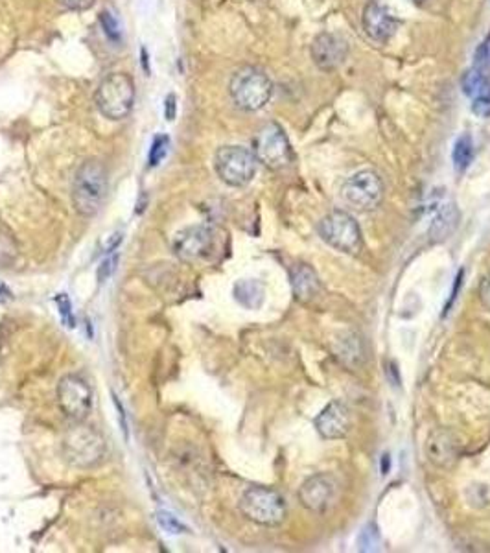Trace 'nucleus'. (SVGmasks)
Wrapping results in <instances>:
<instances>
[{
	"label": "nucleus",
	"mask_w": 490,
	"mask_h": 553,
	"mask_svg": "<svg viewBox=\"0 0 490 553\" xmlns=\"http://www.w3.org/2000/svg\"><path fill=\"white\" fill-rule=\"evenodd\" d=\"M157 522L165 531H168L170 535H181V533H187V526L181 524L179 518H175L174 515H170L168 511H159L157 515Z\"/></svg>",
	"instance_id": "obj_22"
},
{
	"label": "nucleus",
	"mask_w": 490,
	"mask_h": 553,
	"mask_svg": "<svg viewBox=\"0 0 490 553\" xmlns=\"http://www.w3.org/2000/svg\"><path fill=\"white\" fill-rule=\"evenodd\" d=\"M94 103L109 120H124L135 103V83L124 72H113L94 93Z\"/></svg>",
	"instance_id": "obj_4"
},
{
	"label": "nucleus",
	"mask_w": 490,
	"mask_h": 553,
	"mask_svg": "<svg viewBox=\"0 0 490 553\" xmlns=\"http://www.w3.org/2000/svg\"><path fill=\"white\" fill-rule=\"evenodd\" d=\"M122 238H124V237H122V232H120V231H118V232H113V234H109V237L105 238V240H103V244H102L103 253H113V251H115L116 247L120 246Z\"/></svg>",
	"instance_id": "obj_29"
},
{
	"label": "nucleus",
	"mask_w": 490,
	"mask_h": 553,
	"mask_svg": "<svg viewBox=\"0 0 490 553\" xmlns=\"http://www.w3.org/2000/svg\"><path fill=\"white\" fill-rule=\"evenodd\" d=\"M348 43L334 31H323L312 43V59L321 71H335L347 61Z\"/></svg>",
	"instance_id": "obj_14"
},
{
	"label": "nucleus",
	"mask_w": 490,
	"mask_h": 553,
	"mask_svg": "<svg viewBox=\"0 0 490 553\" xmlns=\"http://www.w3.org/2000/svg\"><path fill=\"white\" fill-rule=\"evenodd\" d=\"M335 356L341 360V363L353 367V369L360 367L365 361L363 339L358 334H354V332L343 334V338H339L338 343H335Z\"/></svg>",
	"instance_id": "obj_19"
},
{
	"label": "nucleus",
	"mask_w": 490,
	"mask_h": 553,
	"mask_svg": "<svg viewBox=\"0 0 490 553\" xmlns=\"http://www.w3.org/2000/svg\"><path fill=\"white\" fill-rule=\"evenodd\" d=\"M319 237L326 242L330 247L335 251L347 254H356L361 251L363 238H361V229L354 216H350L345 210H332L325 215L317 225Z\"/></svg>",
	"instance_id": "obj_6"
},
{
	"label": "nucleus",
	"mask_w": 490,
	"mask_h": 553,
	"mask_svg": "<svg viewBox=\"0 0 490 553\" xmlns=\"http://www.w3.org/2000/svg\"><path fill=\"white\" fill-rule=\"evenodd\" d=\"M387 470H389V455L385 454V455H383V467H382V472H383V474H387Z\"/></svg>",
	"instance_id": "obj_33"
},
{
	"label": "nucleus",
	"mask_w": 490,
	"mask_h": 553,
	"mask_svg": "<svg viewBox=\"0 0 490 553\" xmlns=\"http://www.w3.org/2000/svg\"><path fill=\"white\" fill-rule=\"evenodd\" d=\"M238 505L245 518L260 526H281L288 515V505L282 495L268 487H249L241 495Z\"/></svg>",
	"instance_id": "obj_5"
},
{
	"label": "nucleus",
	"mask_w": 490,
	"mask_h": 553,
	"mask_svg": "<svg viewBox=\"0 0 490 553\" xmlns=\"http://www.w3.org/2000/svg\"><path fill=\"white\" fill-rule=\"evenodd\" d=\"M343 197L360 212L375 210L383 200V181L372 170H361L345 181Z\"/></svg>",
	"instance_id": "obj_10"
},
{
	"label": "nucleus",
	"mask_w": 490,
	"mask_h": 553,
	"mask_svg": "<svg viewBox=\"0 0 490 553\" xmlns=\"http://www.w3.org/2000/svg\"><path fill=\"white\" fill-rule=\"evenodd\" d=\"M479 301L490 312V273L483 276L481 284H479Z\"/></svg>",
	"instance_id": "obj_28"
},
{
	"label": "nucleus",
	"mask_w": 490,
	"mask_h": 553,
	"mask_svg": "<svg viewBox=\"0 0 490 553\" xmlns=\"http://www.w3.org/2000/svg\"><path fill=\"white\" fill-rule=\"evenodd\" d=\"M426 458L439 469H452L461 458L463 443L461 438L450 428H437L428 435L424 445Z\"/></svg>",
	"instance_id": "obj_13"
},
{
	"label": "nucleus",
	"mask_w": 490,
	"mask_h": 553,
	"mask_svg": "<svg viewBox=\"0 0 490 553\" xmlns=\"http://www.w3.org/2000/svg\"><path fill=\"white\" fill-rule=\"evenodd\" d=\"M170 148V138L166 135L157 137L152 144V150H150V166H157L159 162L165 161L166 153H168Z\"/></svg>",
	"instance_id": "obj_23"
},
{
	"label": "nucleus",
	"mask_w": 490,
	"mask_h": 553,
	"mask_svg": "<svg viewBox=\"0 0 490 553\" xmlns=\"http://www.w3.org/2000/svg\"><path fill=\"white\" fill-rule=\"evenodd\" d=\"M361 24H363L367 37L376 43H387L398 30L397 17L376 0H370L365 6L363 15H361Z\"/></svg>",
	"instance_id": "obj_15"
},
{
	"label": "nucleus",
	"mask_w": 490,
	"mask_h": 553,
	"mask_svg": "<svg viewBox=\"0 0 490 553\" xmlns=\"http://www.w3.org/2000/svg\"><path fill=\"white\" fill-rule=\"evenodd\" d=\"M113 404H115V408H116V413H118V417H120L122 433H124L125 441H127V419H125V410H124V406H122L120 398L116 397L115 393H113Z\"/></svg>",
	"instance_id": "obj_30"
},
{
	"label": "nucleus",
	"mask_w": 490,
	"mask_h": 553,
	"mask_svg": "<svg viewBox=\"0 0 490 553\" xmlns=\"http://www.w3.org/2000/svg\"><path fill=\"white\" fill-rule=\"evenodd\" d=\"M61 454L71 467L93 469L103 461L108 454V445L102 433L78 420L76 426H71L63 435Z\"/></svg>",
	"instance_id": "obj_2"
},
{
	"label": "nucleus",
	"mask_w": 490,
	"mask_h": 553,
	"mask_svg": "<svg viewBox=\"0 0 490 553\" xmlns=\"http://www.w3.org/2000/svg\"><path fill=\"white\" fill-rule=\"evenodd\" d=\"M313 426L323 439H343L350 428V413L343 402L334 400L317 415Z\"/></svg>",
	"instance_id": "obj_16"
},
{
	"label": "nucleus",
	"mask_w": 490,
	"mask_h": 553,
	"mask_svg": "<svg viewBox=\"0 0 490 553\" xmlns=\"http://www.w3.org/2000/svg\"><path fill=\"white\" fill-rule=\"evenodd\" d=\"M11 299H14V294H11V290H9L4 282L0 281V304L8 303V301H11Z\"/></svg>",
	"instance_id": "obj_32"
},
{
	"label": "nucleus",
	"mask_w": 490,
	"mask_h": 553,
	"mask_svg": "<svg viewBox=\"0 0 490 553\" xmlns=\"http://www.w3.org/2000/svg\"><path fill=\"white\" fill-rule=\"evenodd\" d=\"M175 115H177V98H175V94H168L165 102L166 120L172 122L175 118Z\"/></svg>",
	"instance_id": "obj_31"
},
{
	"label": "nucleus",
	"mask_w": 490,
	"mask_h": 553,
	"mask_svg": "<svg viewBox=\"0 0 490 553\" xmlns=\"http://www.w3.org/2000/svg\"><path fill=\"white\" fill-rule=\"evenodd\" d=\"M229 94L232 102L241 111H259L269 102L273 94V83L266 72L254 67H241L232 74L229 83Z\"/></svg>",
	"instance_id": "obj_3"
},
{
	"label": "nucleus",
	"mask_w": 490,
	"mask_h": 553,
	"mask_svg": "<svg viewBox=\"0 0 490 553\" xmlns=\"http://www.w3.org/2000/svg\"><path fill=\"white\" fill-rule=\"evenodd\" d=\"M109 188L108 170L100 161H85L72 181V205L83 218L98 215Z\"/></svg>",
	"instance_id": "obj_1"
},
{
	"label": "nucleus",
	"mask_w": 490,
	"mask_h": 553,
	"mask_svg": "<svg viewBox=\"0 0 490 553\" xmlns=\"http://www.w3.org/2000/svg\"><path fill=\"white\" fill-rule=\"evenodd\" d=\"M459 223V210L454 203H442L429 223V237L435 242L448 238Z\"/></svg>",
	"instance_id": "obj_18"
},
{
	"label": "nucleus",
	"mask_w": 490,
	"mask_h": 553,
	"mask_svg": "<svg viewBox=\"0 0 490 553\" xmlns=\"http://www.w3.org/2000/svg\"><path fill=\"white\" fill-rule=\"evenodd\" d=\"M454 168L455 172H466V168L474 161V143L470 135H461L454 146Z\"/></svg>",
	"instance_id": "obj_21"
},
{
	"label": "nucleus",
	"mask_w": 490,
	"mask_h": 553,
	"mask_svg": "<svg viewBox=\"0 0 490 553\" xmlns=\"http://www.w3.org/2000/svg\"><path fill=\"white\" fill-rule=\"evenodd\" d=\"M56 304H58L59 316H61L63 323L68 326V329H74L76 326V319H74V314H72V303L68 299L67 294H59L56 297Z\"/></svg>",
	"instance_id": "obj_25"
},
{
	"label": "nucleus",
	"mask_w": 490,
	"mask_h": 553,
	"mask_svg": "<svg viewBox=\"0 0 490 553\" xmlns=\"http://www.w3.org/2000/svg\"><path fill=\"white\" fill-rule=\"evenodd\" d=\"M100 24H102L103 33H105L113 43L120 41V24L113 17L111 11H103V14L100 15Z\"/></svg>",
	"instance_id": "obj_24"
},
{
	"label": "nucleus",
	"mask_w": 490,
	"mask_h": 553,
	"mask_svg": "<svg viewBox=\"0 0 490 553\" xmlns=\"http://www.w3.org/2000/svg\"><path fill=\"white\" fill-rule=\"evenodd\" d=\"M254 155L262 162L264 166H268L269 170H282L290 165L293 159V152H291V144L286 137L284 130L275 122H269L254 137Z\"/></svg>",
	"instance_id": "obj_8"
},
{
	"label": "nucleus",
	"mask_w": 490,
	"mask_h": 553,
	"mask_svg": "<svg viewBox=\"0 0 490 553\" xmlns=\"http://www.w3.org/2000/svg\"><path fill=\"white\" fill-rule=\"evenodd\" d=\"M234 299L241 304L247 310H259L264 304L266 299V290H264V284L259 281H253V279H245V281H238L234 284Z\"/></svg>",
	"instance_id": "obj_20"
},
{
	"label": "nucleus",
	"mask_w": 490,
	"mask_h": 553,
	"mask_svg": "<svg viewBox=\"0 0 490 553\" xmlns=\"http://www.w3.org/2000/svg\"><path fill=\"white\" fill-rule=\"evenodd\" d=\"M415 2H419V4H422V2H426V0H415Z\"/></svg>",
	"instance_id": "obj_35"
},
{
	"label": "nucleus",
	"mask_w": 490,
	"mask_h": 553,
	"mask_svg": "<svg viewBox=\"0 0 490 553\" xmlns=\"http://www.w3.org/2000/svg\"><path fill=\"white\" fill-rule=\"evenodd\" d=\"M116 264H118V254H116V257L115 254H113V257H108V259L100 264V268H98V281L100 282H105L109 276L115 273Z\"/></svg>",
	"instance_id": "obj_26"
},
{
	"label": "nucleus",
	"mask_w": 490,
	"mask_h": 553,
	"mask_svg": "<svg viewBox=\"0 0 490 553\" xmlns=\"http://www.w3.org/2000/svg\"><path fill=\"white\" fill-rule=\"evenodd\" d=\"M290 281L295 299L301 301V303H312L323 290L319 276L308 264L293 266L290 272Z\"/></svg>",
	"instance_id": "obj_17"
},
{
	"label": "nucleus",
	"mask_w": 490,
	"mask_h": 553,
	"mask_svg": "<svg viewBox=\"0 0 490 553\" xmlns=\"http://www.w3.org/2000/svg\"><path fill=\"white\" fill-rule=\"evenodd\" d=\"M216 174L229 187H245L253 181L259 159L244 146H223L214 157Z\"/></svg>",
	"instance_id": "obj_7"
},
{
	"label": "nucleus",
	"mask_w": 490,
	"mask_h": 553,
	"mask_svg": "<svg viewBox=\"0 0 490 553\" xmlns=\"http://www.w3.org/2000/svg\"><path fill=\"white\" fill-rule=\"evenodd\" d=\"M218 247L216 231L209 225H192L179 231L172 242V251L183 262H201L209 260Z\"/></svg>",
	"instance_id": "obj_9"
},
{
	"label": "nucleus",
	"mask_w": 490,
	"mask_h": 553,
	"mask_svg": "<svg viewBox=\"0 0 490 553\" xmlns=\"http://www.w3.org/2000/svg\"><path fill=\"white\" fill-rule=\"evenodd\" d=\"M96 0H58V4H61L65 9H71V11H85V9H90L94 6Z\"/></svg>",
	"instance_id": "obj_27"
},
{
	"label": "nucleus",
	"mask_w": 490,
	"mask_h": 553,
	"mask_svg": "<svg viewBox=\"0 0 490 553\" xmlns=\"http://www.w3.org/2000/svg\"><path fill=\"white\" fill-rule=\"evenodd\" d=\"M142 67H144V71L150 72V67H147V52L144 48H142Z\"/></svg>",
	"instance_id": "obj_34"
},
{
	"label": "nucleus",
	"mask_w": 490,
	"mask_h": 553,
	"mask_svg": "<svg viewBox=\"0 0 490 553\" xmlns=\"http://www.w3.org/2000/svg\"><path fill=\"white\" fill-rule=\"evenodd\" d=\"M58 402L63 413L78 423L93 410V389L83 376H63L58 384Z\"/></svg>",
	"instance_id": "obj_11"
},
{
	"label": "nucleus",
	"mask_w": 490,
	"mask_h": 553,
	"mask_svg": "<svg viewBox=\"0 0 490 553\" xmlns=\"http://www.w3.org/2000/svg\"><path fill=\"white\" fill-rule=\"evenodd\" d=\"M338 483L328 474H313L301 485L299 502L310 513H326L338 500Z\"/></svg>",
	"instance_id": "obj_12"
}]
</instances>
